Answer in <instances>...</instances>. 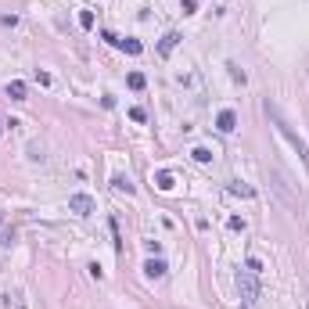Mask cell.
I'll return each instance as SVG.
<instances>
[{
  "instance_id": "cell-1",
  "label": "cell",
  "mask_w": 309,
  "mask_h": 309,
  "mask_svg": "<svg viewBox=\"0 0 309 309\" xmlns=\"http://www.w3.org/2000/svg\"><path fill=\"white\" fill-rule=\"evenodd\" d=\"M266 115L274 119V126L280 130V137H284V140H288V144H292V148L298 151V158H302V166H306V172H309V148H306V140L298 137V133L292 130V126H288V119L280 115V108H277L274 101H266Z\"/></svg>"
},
{
  "instance_id": "cell-2",
  "label": "cell",
  "mask_w": 309,
  "mask_h": 309,
  "mask_svg": "<svg viewBox=\"0 0 309 309\" xmlns=\"http://www.w3.org/2000/svg\"><path fill=\"white\" fill-rule=\"evenodd\" d=\"M238 292H241V302L244 306H252L259 298V280L252 270H238Z\"/></svg>"
},
{
  "instance_id": "cell-3",
  "label": "cell",
  "mask_w": 309,
  "mask_h": 309,
  "mask_svg": "<svg viewBox=\"0 0 309 309\" xmlns=\"http://www.w3.org/2000/svg\"><path fill=\"white\" fill-rule=\"evenodd\" d=\"M69 208L76 216H94L97 212V202L86 194V190H76V194H69Z\"/></svg>"
},
{
  "instance_id": "cell-4",
  "label": "cell",
  "mask_w": 309,
  "mask_h": 309,
  "mask_svg": "<svg viewBox=\"0 0 309 309\" xmlns=\"http://www.w3.org/2000/svg\"><path fill=\"white\" fill-rule=\"evenodd\" d=\"M216 130L220 133H234L238 130V112H234V108H223V112L216 115Z\"/></svg>"
},
{
  "instance_id": "cell-5",
  "label": "cell",
  "mask_w": 309,
  "mask_h": 309,
  "mask_svg": "<svg viewBox=\"0 0 309 309\" xmlns=\"http://www.w3.org/2000/svg\"><path fill=\"white\" fill-rule=\"evenodd\" d=\"M166 259H148V262H144V277H148V280H158V277H166Z\"/></svg>"
},
{
  "instance_id": "cell-6",
  "label": "cell",
  "mask_w": 309,
  "mask_h": 309,
  "mask_svg": "<svg viewBox=\"0 0 309 309\" xmlns=\"http://www.w3.org/2000/svg\"><path fill=\"white\" fill-rule=\"evenodd\" d=\"M176 43H180V33H166L158 40V54H162V58H169V54L176 51Z\"/></svg>"
},
{
  "instance_id": "cell-7",
  "label": "cell",
  "mask_w": 309,
  "mask_h": 309,
  "mask_svg": "<svg viewBox=\"0 0 309 309\" xmlns=\"http://www.w3.org/2000/svg\"><path fill=\"white\" fill-rule=\"evenodd\" d=\"M154 187H158V190H172V187H176V176H172L169 169L154 172Z\"/></svg>"
},
{
  "instance_id": "cell-8",
  "label": "cell",
  "mask_w": 309,
  "mask_h": 309,
  "mask_svg": "<svg viewBox=\"0 0 309 309\" xmlns=\"http://www.w3.org/2000/svg\"><path fill=\"white\" fill-rule=\"evenodd\" d=\"M25 94H29V90H25L22 79H11V83H7V97H11V101H25Z\"/></svg>"
},
{
  "instance_id": "cell-9",
  "label": "cell",
  "mask_w": 309,
  "mask_h": 309,
  "mask_svg": "<svg viewBox=\"0 0 309 309\" xmlns=\"http://www.w3.org/2000/svg\"><path fill=\"white\" fill-rule=\"evenodd\" d=\"M112 187H115V190H122V194H133V180H130V176H122V172H115V176H112Z\"/></svg>"
},
{
  "instance_id": "cell-10",
  "label": "cell",
  "mask_w": 309,
  "mask_h": 309,
  "mask_svg": "<svg viewBox=\"0 0 309 309\" xmlns=\"http://www.w3.org/2000/svg\"><path fill=\"white\" fill-rule=\"evenodd\" d=\"M230 194H238V198H252L256 190H252L248 184H241V180H234V184H230Z\"/></svg>"
},
{
  "instance_id": "cell-11",
  "label": "cell",
  "mask_w": 309,
  "mask_h": 309,
  "mask_svg": "<svg viewBox=\"0 0 309 309\" xmlns=\"http://www.w3.org/2000/svg\"><path fill=\"white\" fill-rule=\"evenodd\" d=\"M190 158H194V162H202V166H208V162H212L216 154L208 151V148H194V151H190Z\"/></svg>"
},
{
  "instance_id": "cell-12",
  "label": "cell",
  "mask_w": 309,
  "mask_h": 309,
  "mask_svg": "<svg viewBox=\"0 0 309 309\" xmlns=\"http://www.w3.org/2000/svg\"><path fill=\"white\" fill-rule=\"evenodd\" d=\"M115 47H122L126 54H140V51H144V43H140V40H119Z\"/></svg>"
},
{
  "instance_id": "cell-13",
  "label": "cell",
  "mask_w": 309,
  "mask_h": 309,
  "mask_svg": "<svg viewBox=\"0 0 309 309\" xmlns=\"http://www.w3.org/2000/svg\"><path fill=\"white\" fill-rule=\"evenodd\" d=\"M126 83H130V90H144V86H148V79H144V72H130Z\"/></svg>"
},
{
  "instance_id": "cell-14",
  "label": "cell",
  "mask_w": 309,
  "mask_h": 309,
  "mask_svg": "<svg viewBox=\"0 0 309 309\" xmlns=\"http://www.w3.org/2000/svg\"><path fill=\"white\" fill-rule=\"evenodd\" d=\"M33 79H36V83H40V86H51V83H54V79H51V72H40V69L33 72Z\"/></svg>"
},
{
  "instance_id": "cell-15",
  "label": "cell",
  "mask_w": 309,
  "mask_h": 309,
  "mask_svg": "<svg viewBox=\"0 0 309 309\" xmlns=\"http://www.w3.org/2000/svg\"><path fill=\"white\" fill-rule=\"evenodd\" d=\"M79 25H83V29H94V11H79Z\"/></svg>"
},
{
  "instance_id": "cell-16",
  "label": "cell",
  "mask_w": 309,
  "mask_h": 309,
  "mask_svg": "<svg viewBox=\"0 0 309 309\" xmlns=\"http://www.w3.org/2000/svg\"><path fill=\"white\" fill-rule=\"evenodd\" d=\"M244 270H252V274H256V277H259V274H262V262H259L256 256H252L248 262H244Z\"/></svg>"
},
{
  "instance_id": "cell-17",
  "label": "cell",
  "mask_w": 309,
  "mask_h": 309,
  "mask_svg": "<svg viewBox=\"0 0 309 309\" xmlns=\"http://www.w3.org/2000/svg\"><path fill=\"white\" fill-rule=\"evenodd\" d=\"M130 119H133V122H144L148 115H144V108H130Z\"/></svg>"
},
{
  "instance_id": "cell-18",
  "label": "cell",
  "mask_w": 309,
  "mask_h": 309,
  "mask_svg": "<svg viewBox=\"0 0 309 309\" xmlns=\"http://www.w3.org/2000/svg\"><path fill=\"white\" fill-rule=\"evenodd\" d=\"M180 7H184V15H194V7H198V0H180Z\"/></svg>"
},
{
  "instance_id": "cell-19",
  "label": "cell",
  "mask_w": 309,
  "mask_h": 309,
  "mask_svg": "<svg viewBox=\"0 0 309 309\" xmlns=\"http://www.w3.org/2000/svg\"><path fill=\"white\" fill-rule=\"evenodd\" d=\"M11 241H15V230H0V244H4V248H7Z\"/></svg>"
},
{
  "instance_id": "cell-20",
  "label": "cell",
  "mask_w": 309,
  "mask_h": 309,
  "mask_svg": "<svg viewBox=\"0 0 309 309\" xmlns=\"http://www.w3.org/2000/svg\"><path fill=\"white\" fill-rule=\"evenodd\" d=\"M226 226H230V230H244V220H241V216H230V223H226Z\"/></svg>"
},
{
  "instance_id": "cell-21",
  "label": "cell",
  "mask_w": 309,
  "mask_h": 309,
  "mask_svg": "<svg viewBox=\"0 0 309 309\" xmlns=\"http://www.w3.org/2000/svg\"><path fill=\"white\" fill-rule=\"evenodd\" d=\"M226 69H230V76H234V79H238V83H244V72H241L238 65H226Z\"/></svg>"
}]
</instances>
